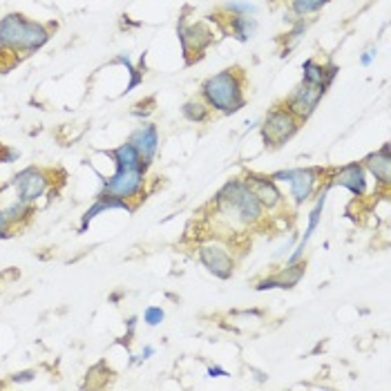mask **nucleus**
Returning a JSON list of instances; mask_svg holds the SVG:
<instances>
[{
	"label": "nucleus",
	"instance_id": "8",
	"mask_svg": "<svg viewBox=\"0 0 391 391\" xmlns=\"http://www.w3.org/2000/svg\"><path fill=\"white\" fill-rule=\"evenodd\" d=\"M326 88H322V85H311V83H304L291 94V99L286 103V110L289 112L296 117V119H309L313 114V110L317 107V103H320V99L324 96Z\"/></svg>",
	"mask_w": 391,
	"mask_h": 391
},
{
	"label": "nucleus",
	"instance_id": "26",
	"mask_svg": "<svg viewBox=\"0 0 391 391\" xmlns=\"http://www.w3.org/2000/svg\"><path fill=\"white\" fill-rule=\"evenodd\" d=\"M208 376H228V371H224V369H219V366H211V369H208Z\"/></svg>",
	"mask_w": 391,
	"mask_h": 391
},
{
	"label": "nucleus",
	"instance_id": "10",
	"mask_svg": "<svg viewBox=\"0 0 391 391\" xmlns=\"http://www.w3.org/2000/svg\"><path fill=\"white\" fill-rule=\"evenodd\" d=\"M244 183H246L248 190L258 197V201L264 206V208L273 211L282 204V192L277 190L275 179L264 177V175H248L246 179H244Z\"/></svg>",
	"mask_w": 391,
	"mask_h": 391
},
{
	"label": "nucleus",
	"instance_id": "11",
	"mask_svg": "<svg viewBox=\"0 0 391 391\" xmlns=\"http://www.w3.org/2000/svg\"><path fill=\"white\" fill-rule=\"evenodd\" d=\"M128 143L132 145L134 150L139 152L143 166L148 168L150 161H152V157L157 154V148H159V132H157V126L145 124V126H141L139 130H134Z\"/></svg>",
	"mask_w": 391,
	"mask_h": 391
},
{
	"label": "nucleus",
	"instance_id": "3",
	"mask_svg": "<svg viewBox=\"0 0 391 391\" xmlns=\"http://www.w3.org/2000/svg\"><path fill=\"white\" fill-rule=\"evenodd\" d=\"M217 204H219V208L226 213H233L244 224L258 222L264 208L244 181H228L226 186L219 190Z\"/></svg>",
	"mask_w": 391,
	"mask_h": 391
},
{
	"label": "nucleus",
	"instance_id": "22",
	"mask_svg": "<svg viewBox=\"0 0 391 391\" xmlns=\"http://www.w3.org/2000/svg\"><path fill=\"white\" fill-rule=\"evenodd\" d=\"M143 320H145V324H150V326L161 324L164 322V311L159 307H148L143 313Z\"/></svg>",
	"mask_w": 391,
	"mask_h": 391
},
{
	"label": "nucleus",
	"instance_id": "15",
	"mask_svg": "<svg viewBox=\"0 0 391 391\" xmlns=\"http://www.w3.org/2000/svg\"><path fill=\"white\" fill-rule=\"evenodd\" d=\"M364 166L369 168V173L380 181V183H389L391 179V154H389V143H385L380 150L369 154L364 159Z\"/></svg>",
	"mask_w": 391,
	"mask_h": 391
},
{
	"label": "nucleus",
	"instance_id": "1",
	"mask_svg": "<svg viewBox=\"0 0 391 391\" xmlns=\"http://www.w3.org/2000/svg\"><path fill=\"white\" fill-rule=\"evenodd\" d=\"M241 88H244V81H241L239 69L235 67V69H224V72H219V74L211 77L204 83L201 94L211 107L219 110L222 114H233L246 103Z\"/></svg>",
	"mask_w": 391,
	"mask_h": 391
},
{
	"label": "nucleus",
	"instance_id": "17",
	"mask_svg": "<svg viewBox=\"0 0 391 391\" xmlns=\"http://www.w3.org/2000/svg\"><path fill=\"white\" fill-rule=\"evenodd\" d=\"M110 154H112V159H114L117 168H141V170H145V166H143V161H141L139 152L134 150L130 143L119 145V148H117V150H112Z\"/></svg>",
	"mask_w": 391,
	"mask_h": 391
},
{
	"label": "nucleus",
	"instance_id": "2",
	"mask_svg": "<svg viewBox=\"0 0 391 391\" xmlns=\"http://www.w3.org/2000/svg\"><path fill=\"white\" fill-rule=\"evenodd\" d=\"M50 41L47 32L41 22L27 20L20 14H9L0 20V45L16 52H36Z\"/></svg>",
	"mask_w": 391,
	"mask_h": 391
},
{
	"label": "nucleus",
	"instance_id": "9",
	"mask_svg": "<svg viewBox=\"0 0 391 391\" xmlns=\"http://www.w3.org/2000/svg\"><path fill=\"white\" fill-rule=\"evenodd\" d=\"M199 260L201 264L208 268V271L222 279H228L235 271V262L228 255L224 246H217V244H208V246L199 248Z\"/></svg>",
	"mask_w": 391,
	"mask_h": 391
},
{
	"label": "nucleus",
	"instance_id": "21",
	"mask_svg": "<svg viewBox=\"0 0 391 391\" xmlns=\"http://www.w3.org/2000/svg\"><path fill=\"white\" fill-rule=\"evenodd\" d=\"M25 215H29V204L20 201V199H18V204L9 206V208L5 211V217H7L9 224H11V222H18V219H22Z\"/></svg>",
	"mask_w": 391,
	"mask_h": 391
},
{
	"label": "nucleus",
	"instance_id": "28",
	"mask_svg": "<svg viewBox=\"0 0 391 391\" xmlns=\"http://www.w3.org/2000/svg\"><path fill=\"white\" fill-rule=\"evenodd\" d=\"M154 353V349L152 347H145V351H143V358H148V356H152Z\"/></svg>",
	"mask_w": 391,
	"mask_h": 391
},
{
	"label": "nucleus",
	"instance_id": "18",
	"mask_svg": "<svg viewBox=\"0 0 391 391\" xmlns=\"http://www.w3.org/2000/svg\"><path fill=\"white\" fill-rule=\"evenodd\" d=\"M181 114L186 117L190 124H204L208 119V105L204 101H188L181 107Z\"/></svg>",
	"mask_w": 391,
	"mask_h": 391
},
{
	"label": "nucleus",
	"instance_id": "19",
	"mask_svg": "<svg viewBox=\"0 0 391 391\" xmlns=\"http://www.w3.org/2000/svg\"><path fill=\"white\" fill-rule=\"evenodd\" d=\"M230 29L239 41H248V36L255 32V20L248 16H230Z\"/></svg>",
	"mask_w": 391,
	"mask_h": 391
},
{
	"label": "nucleus",
	"instance_id": "25",
	"mask_svg": "<svg viewBox=\"0 0 391 391\" xmlns=\"http://www.w3.org/2000/svg\"><path fill=\"white\" fill-rule=\"evenodd\" d=\"M7 226H9L7 217H5L3 211H0V237H7Z\"/></svg>",
	"mask_w": 391,
	"mask_h": 391
},
{
	"label": "nucleus",
	"instance_id": "27",
	"mask_svg": "<svg viewBox=\"0 0 391 391\" xmlns=\"http://www.w3.org/2000/svg\"><path fill=\"white\" fill-rule=\"evenodd\" d=\"M373 56H376V54H373V50H369V52H364V56H362V65H369Z\"/></svg>",
	"mask_w": 391,
	"mask_h": 391
},
{
	"label": "nucleus",
	"instance_id": "4",
	"mask_svg": "<svg viewBox=\"0 0 391 391\" xmlns=\"http://www.w3.org/2000/svg\"><path fill=\"white\" fill-rule=\"evenodd\" d=\"M300 128V119H296L286 107H275L266 114V121L262 126V137L268 148H279L286 143Z\"/></svg>",
	"mask_w": 391,
	"mask_h": 391
},
{
	"label": "nucleus",
	"instance_id": "5",
	"mask_svg": "<svg viewBox=\"0 0 391 391\" xmlns=\"http://www.w3.org/2000/svg\"><path fill=\"white\" fill-rule=\"evenodd\" d=\"M143 173L145 170H141V168H117L114 177L103 183L101 194L128 201L130 197H134V194H139V190L143 186Z\"/></svg>",
	"mask_w": 391,
	"mask_h": 391
},
{
	"label": "nucleus",
	"instance_id": "12",
	"mask_svg": "<svg viewBox=\"0 0 391 391\" xmlns=\"http://www.w3.org/2000/svg\"><path fill=\"white\" fill-rule=\"evenodd\" d=\"M333 186H345L349 188L353 194H364V188H366V179H364V168L360 164H349L345 168H340L338 173L331 175L326 183V190L333 188Z\"/></svg>",
	"mask_w": 391,
	"mask_h": 391
},
{
	"label": "nucleus",
	"instance_id": "23",
	"mask_svg": "<svg viewBox=\"0 0 391 391\" xmlns=\"http://www.w3.org/2000/svg\"><path fill=\"white\" fill-rule=\"evenodd\" d=\"M228 11H235L237 16H246V14H255V11H258V7H253V5H248V3H230L228 7H226Z\"/></svg>",
	"mask_w": 391,
	"mask_h": 391
},
{
	"label": "nucleus",
	"instance_id": "20",
	"mask_svg": "<svg viewBox=\"0 0 391 391\" xmlns=\"http://www.w3.org/2000/svg\"><path fill=\"white\" fill-rule=\"evenodd\" d=\"M329 0H293V11H296L298 16H307L313 14L320 7H324Z\"/></svg>",
	"mask_w": 391,
	"mask_h": 391
},
{
	"label": "nucleus",
	"instance_id": "7",
	"mask_svg": "<svg viewBox=\"0 0 391 391\" xmlns=\"http://www.w3.org/2000/svg\"><path fill=\"white\" fill-rule=\"evenodd\" d=\"M50 179L41 168H25L14 177V188L18 192V199L25 204H34L39 197H43Z\"/></svg>",
	"mask_w": 391,
	"mask_h": 391
},
{
	"label": "nucleus",
	"instance_id": "6",
	"mask_svg": "<svg viewBox=\"0 0 391 391\" xmlns=\"http://www.w3.org/2000/svg\"><path fill=\"white\" fill-rule=\"evenodd\" d=\"M324 170L320 168H298V170H279V173L271 175V179H282V181H289L291 183V190H293V197H296L298 204L307 201L317 181H320V175Z\"/></svg>",
	"mask_w": 391,
	"mask_h": 391
},
{
	"label": "nucleus",
	"instance_id": "14",
	"mask_svg": "<svg viewBox=\"0 0 391 391\" xmlns=\"http://www.w3.org/2000/svg\"><path fill=\"white\" fill-rule=\"evenodd\" d=\"M304 271H307V264L304 262H293L289 264L282 273H277L275 277L262 279L258 284V291H266V289H293L300 279L304 277Z\"/></svg>",
	"mask_w": 391,
	"mask_h": 391
},
{
	"label": "nucleus",
	"instance_id": "13",
	"mask_svg": "<svg viewBox=\"0 0 391 391\" xmlns=\"http://www.w3.org/2000/svg\"><path fill=\"white\" fill-rule=\"evenodd\" d=\"M179 39H181V45H183V54H186V60L190 56V52H197V58L199 54L206 50V47L211 45L213 41V34L206 29L204 25H192V27H186L181 22L179 27Z\"/></svg>",
	"mask_w": 391,
	"mask_h": 391
},
{
	"label": "nucleus",
	"instance_id": "16",
	"mask_svg": "<svg viewBox=\"0 0 391 391\" xmlns=\"http://www.w3.org/2000/svg\"><path fill=\"white\" fill-rule=\"evenodd\" d=\"M324 199H326V190H322V194H320V199H317V204H315V208L311 211V215H309V228H307V233H304L302 241L298 244V248H296V253H293V255H291V260H289V264H293V262H298V260L302 258V253H304V246H307V241L311 239V235H313V230L317 228V224H320V215H322V208H324Z\"/></svg>",
	"mask_w": 391,
	"mask_h": 391
},
{
	"label": "nucleus",
	"instance_id": "24",
	"mask_svg": "<svg viewBox=\"0 0 391 391\" xmlns=\"http://www.w3.org/2000/svg\"><path fill=\"white\" fill-rule=\"evenodd\" d=\"M34 376H36V371H22V373H16L14 378H11V380H14V383H22V380H32Z\"/></svg>",
	"mask_w": 391,
	"mask_h": 391
}]
</instances>
